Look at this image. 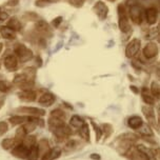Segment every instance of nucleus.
I'll list each match as a JSON object with an SVG mask.
<instances>
[{"mask_svg": "<svg viewBox=\"0 0 160 160\" xmlns=\"http://www.w3.org/2000/svg\"><path fill=\"white\" fill-rule=\"evenodd\" d=\"M117 13H118V27L122 33L128 34L131 32L132 27L130 23V18L128 15V10L123 4H119L117 8Z\"/></svg>", "mask_w": 160, "mask_h": 160, "instance_id": "1", "label": "nucleus"}, {"mask_svg": "<svg viewBox=\"0 0 160 160\" xmlns=\"http://www.w3.org/2000/svg\"><path fill=\"white\" fill-rule=\"evenodd\" d=\"M127 10H128V18H130V20L134 24L139 25L142 23V21L144 20V10L137 2L128 4Z\"/></svg>", "mask_w": 160, "mask_h": 160, "instance_id": "2", "label": "nucleus"}, {"mask_svg": "<svg viewBox=\"0 0 160 160\" xmlns=\"http://www.w3.org/2000/svg\"><path fill=\"white\" fill-rule=\"evenodd\" d=\"M36 79V70L34 68H27L23 72L17 74L13 80V84L18 87L19 84L23 83L25 81H35Z\"/></svg>", "mask_w": 160, "mask_h": 160, "instance_id": "3", "label": "nucleus"}, {"mask_svg": "<svg viewBox=\"0 0 160 160\" xmlns=\"http://www.w3.org/2000/svg\"><path fill=\"white\" fill-rule=\"evenodd\" d=\"M14 54L17 56L19 61L28 62L33 58V52L31 48H28L27 45L18 43L14 48Z\"/></svg>", "mask_w": 160, "mask_h": 160, "instance_id": "4", "label": "nucleus"}, {"mask_svg": "<svg viewBox=\"0 0 160 160\" xmlns=\"http://www.w3.org/2000/svg\"><path fill=\"white\" fill-rule=\"evenodd\" d=\"M141 48V41L138 38H134L125 47V56L128 58H134Z\"/></svg>", "mask_w": 160, "mask_h": 160, "instance_id": "5", "label": "nucleus"}, {"mask_svg": "<svg viewBox=\"0 0 160 160\" xmlns=\"http://www.w3.org/2000/svg\"><path fill=\"white\" fill-rule=\"evenodd\" d=\"M17 112L23 114L27 116H36V117H43L45 115V111L43 108H35V107H20L17 108Z\"/></svg>", "mask_w": 160, "mask_h": 160, "instance_id": "6", "label": "nucleus"}, {"mask_svg": "<svg viewBox=\"0 0 160 160\" xmlns=\"http://www.w3.org/2000/svg\"><path fill=\"white\" fill-rule=\"evenodd\" d=\"M3 64H4V68H7L8 71L14 72V71H16L17 68H18L19 60L15 54H8V55L4 56Z\"/></svg>", "mask_w": 160, "mask_h": 160, "instance_id": "7", "label": "nucleus"}, {"mask_svg": "<svg viewBox=\"0 0 160 160\" xmlns=\"http://www.w3.org/2000/svg\"><path fill=\"white\" fill-rule=\"evenodd\" d=\"M28 151H30V148L25 147L24 144L18 143L11 150V153H12V155L14 157H16V158L27 160L28 156Z\"/></svg>", "mask_w": 160, "mask_h": 160, "instance_id": "8", "label": "nucleus"}, {"mask_svg": "<svg viewBox=\"0 0 160 160\" xmlns=\"http://www.w3.org/2000/svg\"><path fill=\"white\" fill-rule=\"evenodd\" d=\"M144 19L148 25L156 24L158 19V10L155 7H150L144 10Z\"/></svg>", "mask_w": 160, "mask_h": 160, "instance_id": "9", "label": "nucleus"}, {"mask_svg": "<svg viewBox=\"0 0 160 160\" xmlns=\"http://www.w3.org/2000/svg\"><path fill=\"white\" fill-rule=\"evenodd\" d=\"M158 47L155 42H148L142 50V54L147 59H153L158 55Z\"/></svg>", "mask_w": 160, "mask_h": 160, "instance_id": "10", "label": "nucleus"}, {"mask_svg": "<svg viewBox=\"0 0 160 160\" xmlns=\"http://www.w3.org/2000/svg\"><path fill=\"white\" fill-rule=\"evenodd\" d=\"M53 134L55 135V137L59 140H64L65 138H68V136H71L73 134V130L71 125L64 124L63 127L56 128L55 131H53Z\"/></svg>", "mask_w": 160, "mask_h": 160, "instance_id": "11", "label": "nucleus"}, {"mask_svg": "<svg viewBox=\"0 0 160 160\" xmlns=\"http://www.w3.org/2000/svg\"><path fill=\"white\" fill-rule=\"evenodd\" d=\"M142 114L144 115V117L147 118L148 124L156 127V117H155V111L152 108V105H143L141 108Z\"/></svg>", "mask_w": 160, "mask_h": 160, "instance_id": "12", "label": "nucleus"}, {"mask_svg": "<svg viewBox=\"0 0 160 160\" xmlns=\"http://www.w3.org/2000/svg\"><path fill=\"white\" fill-rule=\"evenodd\" d=\"M56 100V96L51 92H45L42 95L39 96L38 98V103L42 107H51Z\"/></svg>", "mask_w": 160, "mask_h": 160, "instance_id": "13", "label": "nucleus"}, {"mask_svg": "<svg viewBox=\"0 0 160 160\" xmlns=\"http://www.w3.org/2000/svg\"><path fill=\"white\" fill-rule=\"evenodd\" d=\"M62 154V150L58 147L52 148L41 155V160H56L58 159Z\"/></svg>", "mask_w": 160, "mask_h": 160, "instance_id": "14", "label": "nucleus"}, {"mask_svg": "<svg viewBox=\"0 0 160 160\" xmlns=\"http://www.w3.org/2000/svg\"><path fill=\"white\" fill-rule=\"evenodd\" d=\"M35 30L38 32L39 34L43 36H51L52 35V30H51V27L50 24L47 23L44 20H39L35 23Z\"/></svg>", "mask_w": 160, "mask_h": 160, "instance_id": "15", "label": "nucleus"}, {"mask_svg": "<svg viewBox=\"0 0 160 160\" xmlns=\"http://www.w3.org/2000/svg\"><path fill=\"white\" fill-rule=\"evenodd\" d=\"M125 155L128 157L130 160H148V156L142 153L141 151H139L137 147H132Z\"/></svg>", "mask_w": 160, "mask_h": 160, "instance_id": "16", "label": "nucleus"}, {"mask_svg": "<svg viewBox=\"0 0 160 160\" xmlns=\"http://www.w3.org/2000/svg\"><path fill=\"white\" fill-rule=\"evenodd\" d=\"M18 97L20 100L24 102H33L37 99V92L34 90L21 91L18 93Z\"/></svg>", "mask_w": 160, "mask_h": 160, "instance_id": "17", "label": "nucleus"}, {"mask_svg": "<svg viewBox=\"0 0 160 160\" xmlns=\"http://www.w3.org/2000/svg\"><path fill=\"white\" fill-rule=\"evenodd\" d=\"M94 10H95L97 16L99 17L100 20H104L105 18H107L108 13V8L102 1L96 2L95 5H94Z\"/></svg>", "mask_w": 160, "mask_h": 160, "instance_id": "18", "label": "nucleus"}, {"mask_svg": "<svg viewBox=\"0 0 160 160\" xmlns=\"http://www.w3.org/2000/svg\"><path fill=\"white\" fill-rule=\"evenodd\" d=\"M143 119L141 118L140 116H131L130 118L128 119V125L130 127L132 130H139L140 128L143 125Z\"/></svg>", "mask_w": 160, "mask_h": 160, "instance_id": "19", "label": "nucleus"}, {"mask_svg": "<svg viewBox=\"0 0 160 160\" xmlns=\"http://www.w3.org/2000/svg\"><path fill=\"white\" fill-rule=\"evenodd\" d=\"M141 97H142V100L147 103V105H154L155 104V98L153 97V95L151 94L150 90L148 88H142L141 91Z\"/></svg>", "mask_w": 160, "mask_h": 160, "instance_id": "20", "label": "nucleus"}, {"mask_svg": "<svg viewBox=\"0 0 160 160\" xmlns=\"http://www.w3.org/2000/svg\"><path fill=\"white\" fill-rule=\"evenodd\" d=\"M0 35L2 38H4L5 40H14L16 39V33L14 32L12 28H10L7 25H2L0 28Z\"/></svg>", "mask_w": 160, "mask_h": 160, "instance_id": "21", "label": "nucleus"}, {"mask_svg": "<svg viewBox=\"0 0 160 160\" xmlns=\"http://www.w3.org/2000/svg\"><path fill=\"white\" fill-rule=\"evenodd\" d=\"M28 121V116L27 115H14L8 118V122L15 127V125H22Z\"/></svg>", "mask_w": 160, "mask_h": 160, "instance_id": "22", "label": "nucleus"}, {"mask_svg": "<svg viewBox=\"0 0 160 160\" xmlns=\"http://www.w3.org/2000/svg\"><path fill=\"white\" fill-rule=\"evenodd\" d=\"M64 124H67L64 120H60V119L54 118V117H51V116H50V118H48V128H50L52 132H53V131H55L56 128L63 127Z\"/></svg>", "mask_w": 160, "mask_h": 160, "instance_id": "23", "label": "nucleus"}, {"mask_svg": "<svg viewBox=\"0 0 160 160\" xmlns=\"http://www.w3.org/2000/svg\"><path fill=\"white\" fill-rule=\"evenodd\" d=\"M18 143H19V142L17 141L15 137H14V138H11V137H8V138L2 139L1 148H3V150H5V151H10V150H12V148L15 147V145L18 144Z\"/></svg>", "mask_w": 160, "mask_h": 160, "instance_id": "24", "label": "nucleus"}, {"mask_svg": "<svg viewBox=\"0 0 160 160\" xmlns=\"http://www.w3.org/2000/svg\"><path fill=\"white\" fill-rule=\"evenodd\" d=\"M84 123H85L84 119L78 115H73L70 118V125L74 128H77V130L81 128Z\"/></svg>", "mask_w": 160, "mask_h": 160, "instance_id": "25", "label": "nucleus"}, {"mask_svg": "<svg viewBox=\"0 0 160 160\" xmlns=\"http://www.w3.org/2000/svg\"><path fill=\"white\" fill-rule=\"evenodd\" d=\"M40 157H41V153H40L38 145L36 144V145H34V147H32L30 148L27 160H39Z\"/></svg>", "mask_w": 160, "mask_h": 160, "instance_id": "26", "label": "nucleus"}, {"mask_svg": "<svg viewBox=\"0 0 160 160\" xmlns=\"http://www.w3.org/2000/svg\"><path fill=\"white\" fill-rule=\"evenodd\" d=\"M7 27L12 28L14 32H20V31H21V28H22V24H21V22H20L18 19L15 18V17H13V18H11L8 21Z\"/></svg>", "mask_w": 160, "mask_h": 160, "instance_id": "27", "label": "nucleus"}, {"mask_svg": "<svg viewBox=\"0 0 160 160\" xmlns=\"http://www.w3.org/2000/svg\"><path fill=\"white\" fill-rule=\"evenodd\" d=\"M137 131H138V133L142 137H153L154 136V132L152 131L151 125L148 123H143V125Z\"/></svg>", "mask_w": 160, "mask_h": 160, "instance_id": "28", "label": "nucleus"}, {"mask_svg": "<svg viewBox=\"0 0 160 160\" xmlns=\"http://www.w3.org/2000/svg\"><path fill=\"white\" fill-rule=\"evenodd\" d=\"M37 138H36V136H34V135H31V134H28V135H27L23 138V140L21 141V143L22 144H24L25 147L28 148H31L32 147H34V145H36L37 144Z\"/></svg>", "mask_w": 160, "mask_h": 160, "instance_id": "29", "label": "nucleus"}, {"mask_svg": "<svg viewBox=\"0 0 160 160\" xmlns=\"http://www.w3.org/2000/svg\"><path fill=\"white\" fill-rule=\"evenodd\" d=\"M78 134L82 139L85 140V141L90 140V128H88V124L87 122H85L80 128H78Z\"/></svg>", "mask_w": 160, "mask_h": 160, "instance_id": "30", "label": "nucleus"}, {"mask_svg": "<svg viewBox=\"0 0 160 160\" xmlns=\"http://www.w3.org/2000/svg\"><path fill=\"white\" fill-rule=\"evenodd\" d=\"M150 92L155 99H160V84L157 82H152L150 88Z\"/></svg>", "mask_w": 160, "mask_h": 160, "instance_id": "31", "label": "nucleus"}, {"mask_svg": "<svg viewBox=\"0 0 160 160\" xmlns=\"http://www.w3.org/2000/svg\"><path fill=\"white\" fill-rule=\"evenodd\" d=\"M51 117H54V118H57V119H60V120H64L65 121V118H67V114H65L64 111H62L61 108H55L51 112Z\"/></svg>", "mask_w": 160, "mask_h": 160, "instance_id": "32", "label": "nucleus"}, {"mask_svg": "<svg viewBox=\"0 0 160 160\" xmlns=\"http://www.w3.org/2000/svg\"><path fill=\"white\" fill-rule=\"evenodd\" d=\"M37 145H38L39 150H40V153H41V155L43 153L47 152L48 150H50V145H48V141L47 139H40L38 142H37Z\"/></svg>", "mask_w": 160, "mask_h": 160, "instance_id": "33", "label": "nucleus"}, {"mask_svg": "<svg viewBox=\"0 0 160 160\" xmlns=\"http://www.w3.org/2000/svg\"><path fill=\"white\" fill-rule=\"evenodd\" d=\"M13 83L7 81V80H0V92L2 93H8L12 90Z\"/></svg>", "mask_w": 160, "mask_h": 160, "instance_id": "34", "label": "nucleus"}, {"mask_svg": "<svg viewBox=\"0 0 160 160\" xmlns=\"http://www.w3.org/2000/svg\"><path fill=\"white\" fill-rule=\"evenodd\" d=\"M91 124H92V127L94 128V131H95V135H96V140L97 141H99L100 138H101L102 134H103V132H102V128H100L99 125H97L95 122H91Z\"/></svg>", "mask_w": 160, "mask_h": 160, "instance_id": "35", "label": "nucleus"}, {"mask_svg": "<svg viewBox=\"0 0 160 160\" xmlns=\"http://www.w3.org/2000/svg\"><path fill=\"white\" fill-rule=\"evenodd\" d=\"M8 131V124L7 121H0V137L3 136Z\"/></svg>", "mask_w": 160, "mask_h": 160, "instance_id": "36", "label": "nucleus"}, {"mask_svg": "<svg viewBox=\"0 0 160 160\" xmlns=\"http://www.w3.org/2000/svg\"><path fill=\"white\" fill-rule=\"evenodd\" d=\"M59 0H37L36 1V5L37 7H44V5H48L50 3H53V2H57Z\"/></svg>", "mask_w": 160, "mask_h": 160, "instance_id": "37", "label": "nucleus"}, {"mask_svg": "<svg viewBox=\"0 0 160 160\" xmlns=\"http://www.w3.org/2000/svg\"><path fill=\"white\" fill-rule=\"evenodd\" d=\"M85 0H68V3L75 8H81L84 4Z\"/></svg>", "mask_w": 160, "mask_h": 160, "instance_id": "38", "label": "nucleus"}, {"mask_svg": "<svg viewBox=\"0 0 160 160\" xmlns=\"http://www.w3.org/2000/svg\"><path fill=\"white\" fill-rule=\"evenodd\" d=\"M62 22V17L61 16H59V17H57V18H55L52 21V24H53V27H55V28H58L60 23Z\"/></svg>", "mask_w": 160, "mask_h": 160, "instance_id": "39", "label": "nucleus"}, {"mask_svg": "<svg viewBox=\"0 0 160 160\" xmlns=\"http://www.w3.org/2000/svg\"><path fill=\"white\" fill-rule=\"evenodd\" d=\"M8 18V13H5V12H1V13H0V20L4 21V20H7Z\"/></svg>", "mask_w": 160, "mask_h": 160, "instance_id": "40", "label": "nucleus"}, {"mask_svg": "<svg viewBox=\"0 0 160 160\" xmlns=\"http://www.w3.org/2000/svg\"><path fill=\"white\" fill-rule=\"evenodd\" d=\"M157 114H158V119H157V124H158V127L160 128V104L158 105V108H157Z\"/></svg>", "mask_w": 160, "mask_h": 160, "instance_id": "41", "label": "nucleus"}, {"mask_svg": "<svg viewBox=\"0 0 160 160\" xmlns=\"http://www.w3.org/2000/svg\"><path fill=\"white\" fill-rule=\"evenodd\" d=\"M4 102H5V97L0 96V110H1L2 107L4 105Z\"/></svg>", "mask_w": 160, "mask_h": 160, "instance_id": "42", "label": "nucleus"}, {"mask_svg": "<svg viewBox=\"0 0 160 160\" xmlns=\"http://www.w3.org/2000/svg\"><path fill=\"white\" fill-rule=\"evenodd\" d=\"M154 152H155V155H156V158L160 159V148H156L155 150H154Z\"/></svg>", "mask_w": 160, "mask_h": 160, "instance_id": "43", "label": "nucleus"}, {"mask_svg": "<svg viewBox=\"0 0 160 160\" xmlns=\"http://www.w3.org/2000/svg\"><path fill=\"white\" fill-rule=\"evenodd\" d=\"M130 88H131V91H133V92L135 93V94H139V90L136 87H134V85H131Z\"/></svg>", "mask_w": 160, "mask_h": 160, "instance_id": "44", "label": "nucleus"}, {"mask_svg": "<svg viewBox=\"0 0 160 160\" xmlns=\"http://www.w3.org/2000/svg\"><path fill=\"white\" fill-rule=\"evenodd\" d=\"M91 159H97V160H99L100 159V156L98 155V154H92V155H91Z\"/></svg>", "mask_w": 160, "mask_h": 160, "instance_id": "45", "label": "nucleus"}, {"mask_svg": "<svg viewBox=\"0 0 160 160\" xmlns=\"http://www.w3.org/2000/svg\"><path fill=\"white\" fill-rule=\"evenodd\" d=\"M156 39H157V41H158V43H160V32H157V34H156Z\"/></svg>", "mask_w": 160, "mask_h": 160, "instance_id": "46", "label": "nucleus"}, {"mask_svg": "<svg viewBox=\"0 0 160 160\" xmlns=\"http://www.w3.org/2000/svg\"><path fill=\"white\" fill-rule=\"evenodd\" d=\"M156 32H160V21L158 22V24H157V31Z\"/></svg>", "mask_w": 160, "mask_h": 160, "instance_id": "47", "label": "nucleus"}, {"mask_svg": "<svg viewBox=\"0 0 160 160\" xmlns=\"http://www.w3.org/2000/svg\"><path fill=\"white\" fill-rule=\"evenodd\" d=\"M2 48H3V44H2V43H0V53L2 52Z\"/></svg>", "mask_w": 160, "mask_h": 160, "instance_id": "48", "label": "nucleus"}, {"mask_svg": "<svg viewBox=\"0 0 160 160\" xmlns=\"http://www.w3.org/2000/svg\"><path fill=\"white\" fill-rule=\"evenodd\" d=\"M108 1H110V2H115L116 0H108Z\"/></svg>", "mask_w": 160, "mask_h": 160, "instance_id": "49", "label": "nucleus"}, {"mask_svg": "<svg viewBox=\"0 0 160 160\" xmlns=\"http://www.w3.org/2000/svg\"><path fill=\"white\" fill-rule=\"evenodd\" d=\"M2 12V10H1V8H0V13H1Z\"/></svg>", "mask_w": 160, "mask_h": 160, "instance_id": "50", "label": "nucleus"}, {"mask_svg": "<svg viewBox=\"0 0 160 160\" xmlns=\"http://www.w3.org/2000/svg\"><path fill=\"white\" fill-rule=\"evenodd\" d=\"M0 80H2V79H1V75H0Z\"/></svg>", "mask_w": 160, "mask_h": 160, "instance_id": "51", "label": "nucleus"}, {"mask_svg": "<svg viewBox=\"0 0 160 160\" xmlns=\"http://www.w3.org/2000/svg\"><path fill=\"white\" fill-rule=\"evenodd\" d=\"M0 68H1V63H0Z\"/></svg>", "mask_w": 160, "mask_h": 160, "instance_id": "52", "label": "nucleus"}, {"mask_svg": "<svg viewBox=\"0 0 160 160\" xmlns=\"http://www.w3.org/2000/svg\"><path fill=\"white\" fill-rule=\"evenodd\" d=\"M0 36H1V35H0Z\"/></svg>", "mask_w": 160, "mask_h": 160, "instance_id": "53", "label": "nucleus"}]
</instances>
